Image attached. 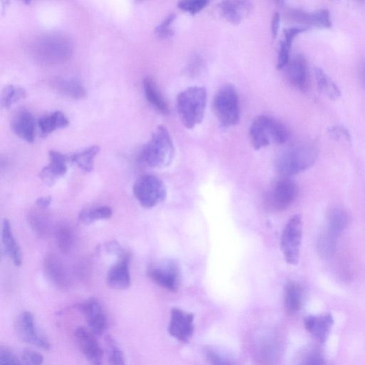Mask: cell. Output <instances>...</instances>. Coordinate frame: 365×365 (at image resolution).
I'll list each match as a JSON object with an SVG mask.
<instances>
[{
  "instance_id": "1",
  "label": "cell",
  "mask_w": 365,
  "mask_h": 365,
  "mask_svg": "<svg viewBox=\"0 0 365 365\" xmlns=\"http://www.w3.org/2000/svg\"><path fill=\"white\" fill-rule=\"evenodd\" d=\"M207 91L204 86H191L181 91L176 98L177 112L181 123L192 130L204 119Z\"/></svg>"
},
{
  "instance_id": "2",
  "label": "cell",
  "mask_w": 365,
  "mask_h": 365,
  "mask_svg": "<svg viewBox=\"0 0 365 365\" xmlns=\"http://www.w3.org/2000/svg\"><path fill=\"white\" fill-rule=\"evenodd\" d=\"M33 57L45 64L67 62L72 56L73 45L64 35L52 33L40 36L31 45Z\"/></svg>"
},
{
  "instance_id": "3",
  "label": "cell",
  "mask_w": 365,
  "mask_h": 365,
  "mask_svg": "<svg viewBox=\"0 0 365 365\" xmlns=\"http://www.w3.org/2000/svg\"><path fill=\"white\" fill-rule=\"evenodd\" d=\"M318 154V148L311 142H303L292 145L278 157L276 169L286 176L300 174L314 165Z\"/></svg>"
},
{
  "instance_id": "4",
  "label": "cell",
  "mask_w": 365,
  "mask_h": 365,
  "mask_svg": "<svg viewBox=\"0 0 365 365\" xmlns=\"http://www.w3.org/2000/svg\"><path fill=\"white\" fill-rule=\"evenodd\" d=\"M172 137L164 126H160L140 154L141 161L148 166L163 169L170 165L175 157Z\"/></svg>"
},
{
  "instance_id": "5",
  "label": "cell",
  "mask_w": 365,
  "mask_h": 365,
  "mask_svg": "<svg viewBox=\"0 0 365 365\" xmlns=\"http://www.w3.org/2000/svg\"><path fill=\"white\" fill-rule=\"evenodd\" d=\"M250 137L252 148L260 150L271 143L283 144L288 139L286 126L280 121L268 115H261L253 120Z\"/></svg>"
},
{
  "instance_id": "6",
  "label": "cell",
  "mask_w": 365,
  "mask_h": 365,
  "mask_svg": "<svg viewBox=\"0 0 365 365\" xmlns=\"http://www.w3.org/2000/svg\"><path fill=\"white\" fill-rule=\"evenodd\" d=\"M213 110L223 127L238 123L241 116L240 102L234 85L226 84L217 91L213 101Z\"/></svg>"
},
{
  "instance_id": "7",
  "label": "cell",
  "mask_w": 365,
  "mask_h": 365,
  "mask_svg": "<svg viewBox=\"0 0 365 365\" xmlns=\"http://www.w3.org/2000/svg\"><path fill=\"white\" fill-rule=\"evenodd\" d=\"M133 192L139 203L145 209L156 207L163 202L167 196L163 181L154 175L140 177L134 185Z\"/></svg>"
},
{
  "instance_id": "8",
  "label": "cell",
  "mask_w": 365,
  "mask_h": 365,
  "mask_svg": "<svg viewBox=\"0 0 365 365\" xmlns=\"http://www.w3.org/2000/svg\"><path fill=\"white\" fill-rule=\"evenodd\" d=\"M303 238V222L300 215L289 219L281 239V248L286 262L296 266L298 263Z\"/></svg>"
},
{
  "instance_id": "9",
  "label": "cell",
  "mask_w": 365,
  "mask_h": 365,
  "mask_svg": "<svg viewBox=\"0 0 365 365\" xmlns=\"http://www.w3.org/2000/svg\"><path fill=\"white\" fill-rule=\"evenodd\" d=\"M15 331L17 337L24 342L44 351H49L51 348L49 340L36 326L34 316L31 312H23L18 317L15 324Z\"/></svg>"
},
{
  "instance_id": "10",
  "label": "cell",
  "mask_w": 365,
  "mask_h": 365,
  "mask_svg": "<svg viewBox=\"0 0 365 365\" xmlns=\"http://www.w3.org/2000/svg\"><path fill=\"white\" fill-rule=\"evenodd\" d=\"M149 277L158 285L172 292L180 286V272L178 263L173 260L162 261L151 266Z\"/></svg>"
},
{
  "instance_id": "11",
  "label": "cell",
  "mask_w": 365,
  "mask_h": 365,
  "mask_svg": "<svg viewBox=\"0 0 365 365\" xmlns=\"http://www.w3.org/2000/svg\"><path fill=\"white\" fill-rule=\"evenodd\" d=\"M298 192V186L294 180L281 179L271 189L268 196V204L273 210H285L295 202Z\"/></svg>"
},
{
  "instance_id": "12",
  "label": "cell",
  "mask_w": 365,
  "mask_h": 365,
  "mask_svg": "<svg viewBox=\"0 0 365 365\" xmlns=\"http://www.w3.org/2000/svg\"><path fill=\"white\" fill-rule=\"evenodd\" d=\"M78 309L86 321L89 330L96 336H101L108 329V322L101 303L91 298L78 305Z\"/></svg>"
},
{
  "instance_id": "13",
  "label": "cell",
  "mask_w": 365,
  "mask_h": 365,
  "mask_svg": "<svg viewBox=\"0 0 365 365\" xmlns=\"http://www.w3.org/2000/svg\"><path fill=\"white\" fill-rule=\"evenodd\" d=\"M75 338L80 349L91 365H104V352L96 335L84 327H78Z\"/></svg>"
},
{
  "instance_id": "14",
  "label": "cell",
  "mask_w": 365,
  "mask_h": 365,
  "mask_svg": "<svg viewBox=\"0 0 365 365\" xmlns=\"http://www.w3.org/2000/svg\"><path fill=\"white\" fill-rule=\"evenodd\" d=\"M193 321L192 314L180 308H173L168 329L170 335L180 342H188L193 334Z\"/></svg>"
},
{
  "instance_id": "15",
  "label": "cell",
  "mask_w": 365,
  "mask_h": 365,
  "mask_svg": "<svg viewBox=\"0 0 365 365\" xmlns=\"http://www.w3.org/2000/svg\"><path fill=\"white\" fill-rule=\"evenodd\" d=\"M287 16L292 21L308 26L319 28H330L332 20L330 11L321 9L309 12L301 9H290L287 12Z\"/></svg>"
},
{
  "instance_id": "16",
  "label": "cell",
  "mask_w": 365,
  "mask_h": 365,
  "mask_svg": "<svg viewBox=\"0 0 365 365\" xmlns=\"http://www.w3.org/2000/svg\"><path fill=\"white\" fill-rule=\"evenodd\" d=\"M49 156V163L40 172V178L45 185L53 187L60 178L67 174L70 158L56 151H50Z\"/></svg>"
},
{
  "instance_id": "17",
  "label": "cell",
  "mask_w": 365,
  "mask_h": 365,
  "mask_svg": "<svg viewBox=\"0 0 365 365\" xmlns=\"http://www.w3.org/2000/svg\"><path fill=\"white\" fill-rule=\"evenodd\" d=\"M117 263L108 270L106 276L108 285L115 290H126L131 285L130 271V255L127 253L119 258Z\"/></svg>"
},
{
  "instance_id": "18",
  "label": "cell",
  "mask_w": 365,
  "mask_h": 365,
  "mask_svg": "<svg viewBox=\"0 0 365 365\" xmlns=\"http://www.w3.org/2000/svg\"><path fill=\"white\" fill-rule=\"evenodd\" d=\"M286 67L289 83L298 90L305 91L309 84V71L305 57L302 54H297L290 60Z\"/></svg>"
},
{
  "instance_id": "19",
  "label": "cell",
  "mask_w": 365,
  "mask_h": 365,
  "mask_svg": "<svg viewBox=\"0 0 365 365\" xmlns=\"http://www.w3.org/2000/svg\"><path fill=\"white\" fill-rule=\"evenodd\" d=\"M12 130L21 139L32 143L36 137V121L34 116L27 109L22 108L13 117Z\"/></svg>"
},
{
  "instance_id": "20",
  "label": "cell",
  "mask_w": 365,
  "mask_h": 365,
  "mask_svg": "<svg viewBox=\"0 0 365 365\" xmlns=\"http://www.w3.org/2000/svg\"><path fill=\"white\" fill-rule=\"evenodd\" d=\"M333 323V317L330 314L318 316H308L305 319L306 330L320 343L326 342L331 333Z\"/></svg>"
},
{
  "instance_id": "21",
  "label": "cell",
  "mask_w": 365,
  "mask_h": 365,
  "mask_svg": "<svg viewBox=\"0 0 365 365\" xmlns=\"http://www.w3.org/2000/svg\"><path fill=\"white\" fill-rule=\"evenodd\" d=\"M218 8L227 22L239 25L248 16L252 4L248 1H223L219 3Z\"/></svg>"
},
{
  "instance_id": "22",
  "label": "cell",
  "mask_w": 365,
  "mask_h": 365,
  "mask_svg": "<svg viewBox=\"0 0 365 365\" xmlns=\"http://www.w3.org/2000/svg\"><path fill=\"white\" fill-rule=\"evenodd\" d=\"M308 30L307 27L300 26L289 27L284 30V39L280 44L277 69L281 70L290 62V54L292 44L297 36Z\"/></svg>"
},
{
  "instance_id": "23",
  "label": "cell",
  "mask_w": 365,
  "mask_h": 365,
  "mask_svg": "<svg viewBox=\"0 0 365 365\" xmlns=\"http://www.w3.org/2000/svg\"><path fill=\"white\" fill-rule=\"evenodd\" d=\"M143 84L145 98H147L148 102L159 113L164 115H169L170 114V108L165 99L163 98L160 93L154 80L150 77L145 78Z\"/></svg>"
},
{
  "instance_id": "24",
  "label": "cell",
  "mask_w": 365,
  "mask_h": 365,
  "mask_svg": "<svg viewBox=\"0 0 365 365\" xmlns=\"http://www.w3.org/2000/svg\"><path fill=\"white\" fill-rule=\"evenodd\" d=\"M53 86L59 93L73 99H82L86 96V91L82 82L75 78H58Z\"/></svg>"
},
{
  "instance_id": "25",
  "label": "cell",
  "mask_w": 365,
  "mask_h": 365,
  "mask_svg": "<svg viewBox=\"0 0 365 365\" xmlns=\"http://www.w3.org/2000/svg\"><path fill=\"white\" fill-rule=\"evenodd\" d=\"M2 242L5 252L12 260L16 266H21L23 262L22 252L18 246L8 219L3 222L2 229Z\"/></svg>"
},
{
  "instance_id": "26",
  "label": "cell",
  "mask_w": 365,
  "mask_h": 365,
  "mask_svg": "<svg viewBox=\"0 0 365 365\" xmlns=\"http://www.w3.org/2000/svg\"><path fill=\"white\" fill-rule=\"evenodd\" d=\"M69 124L68 118L60 111L45 115L38 121V126L43 137H47L54 131L64 129Z\"/></svg>"
},
{
  "instance_id": "27",
  "label": "cell",
  "mask_w": 365,
  "mask_h": 365,
  "mask_svg": "<svg viewBox=\"0 0 365 365\" xmlns=\"http://www.w3.org/2000/svg\"><path fill=\"white\" fill-rule=\"evenodd\" d=\"M303 301L302 287L296 282L290 281L285 287L284 303L289 314H296L301 309Z\"/></svg>"
},
{
  "instance_id": "28",
  "label": "cell",
  "mask_w": 365,
  "mask_h": 365,
  "mask_svg": "<svg viewBox=\"0 0 365 365\" xmlns=\"http://www.w3.org/2000/svg\"><path fill=\"white\" fill-rule=\"evenodd\" d=\"M349 224L350 216L348 212L340 208H335L328 214L327 231L339 238L343 231L349 227Z\"/></svg>"
},
{
  "instance_id": "29",
  "label": "cell",
  "mask_w": 365,
  "mask_h": 365,
  "mask_svg": "<svg viewBox=\"0 0 365 365\" xmlns=\"http://www.w3.org/2000/svg\"><path fill=\"white\" fill-rule=\"evenodd\" d=\"M100 152L99 145H93L84 150L72 155L69 158L84 172L90 173L93 171L95 159Z\"/></svg>"
},
{
  "instance_id": "30",
  "label": "cell",
  "mask_w": 365,
  "mask_h": 365,
  "mask_svg": "<svg viewBox=\"0 0 365 365\" xmlns=\"http://www.w3.org/2000/svg\"><path fill=\"white\" fill-rule=\"evenodd\" d=\"M113 215L111 208L99 207L82 209L79 213V221L84 225H90L99 220H107Z\"/></svg>"
},
{
  "instance_id": "31",
  "label": "cell",
  "mask_w": 365,
  "mask_h": 365,
  "mask_svg": "<svg viewBox=\"0 0 365 365\" xmlns=\"http://www.w3.org/2000/svg\"><path fill=\"white\" fill-rule=\"evenodd\" d=\"M316 79L318 86L325 96L331 99H337L341 96L338 85L320 68H316Z\"/></svg>"
},
{
  "instance_id": "32",
  "label": "cell",
  "mask_w": 365,
  "mask_h": 365,
  "mask_svg": "<svg viewBox=\"0 0 365 365\" xmlns=\"http://www.w3.org/2000/svg\"><path fill=\"white\" fill-rule=\"evenodd\" d=\"M338 239V237L327 230L320 235L318 250L322 258L331 259L333 257L337 249Z\"/></svg>"
},
{
  "instance_id": "33",
  "label": "cell",
  "mask_w": 365,
  "mask_h": 365,
  "mask_svg": "<svg viewBox=\"0 0 365 365\" xmlns=\"http://www.w3.org/2000/svg\"><path fill=\"white\" fill-rule=\"evenodd\" d=\"M105 344L109 364L126 365L123 353L116 340L111 335H107Z\"/></svg>"
},
{
  "instance_id": "34",
  "label": "cell",
  "mask_w": 365,
  "mask_h": 365,
  "mask_svg": "<svg viewBox=\"0 0 365 365\" xmlns=\"http://www.w3.org/2000/svg\"><path fill=\"white\" fill-rule=\"evenodd\" d=\"M26 90L20 86L8 85L3 91L1 103L3 107L8 108L12 104L25 98Z\"/></svg>"
},
{
  "instance_id": "35",
  "label": "cell",
  "mask_w": 365,
  "mask_h": 365,
  "mask_svg": "<svg viewBox=\"0 0 365 365\" xmlns=\"http://www.w3.org/2000/svg\"><path fill=\"white\" fill-rule=\"evenodd\" d=\"M206 357L210 365H236L233 357L210 346L206 350Z\"/></svg>"
},
{
  "instance_id": "36",
  "label": "cell",
  "mask_w": 365,
  "mask_h": 365,
  "mask_svg": "<svg viewBox=\"0 0 365 365\" xmlns=\"http://www.w3.org/2000/svg\"><path fill=\"white\" fill-rule=\"evenodd\" d=\"M176 14L174 13L168 15L165 20H164L160 25L157 26L155 30L156 34L161 39H169L174 35L173 24L176 20Z\"/></svg>"
},
{
  "instance_id": "37",
  "label": "cell",
  "mask_w": 365,
  "mask_h": 365,
  "mask_svg": "<svg viewBox=\"0 0 365 365\" xmlns=\"http://www.w3.org/2000/svg\"><path fill=\"white\" fill-rule=\"evenodd\" d=\"M298 365H325L324 358L316 349L304 352L300 357Z\"/></svg>"
},
{
  "instance_id": "38",
  "label": "cell",
  "mask_w": 365,
  "mask_h": 365,
  "mask_svg": "<svg viewBox=\"0 0 365 365\" xmlns=\"http://www.w3.org/2000/svg\"><path fill=\"white\" fill-rule=\"evenodd\" d=\"M47 263L48 271L50 273L49 276L52 281L57 285L61 287H65L67 285V281L62 268L60 267L58 262L49 259Z\"/></svg>"
},
{
  "instance_id": "39",
  "label": "cell",
  "mask_w": 365,
  "mask_h": 365,
  "mask_svg": "<svg viewBox=\"0 0 365 365\" xmlns=\"http://www.w3.org/2000/svg\"><path fill=\"white\" fill-rule=\"evenodd\" d=\"M209 4L207 0H193V1H182L179 2L178 7L182 11L190 14L195 15L204 10Z\"/></svg>"
},
{
  "instance_id": "40",
  "label": "cell",
  "mask_w": 365,
  "mask_h": 365,
  "mask_svg": "<svg viewBox=\"0 0 365 365\" xmlns=\"http://www.w3.org/2000/svg\"><path fill=\"white\" fill-rule=\"evenodd\" d=\"M21 361L23 365H43L44 357L38 352L27 349L23 353Z\"/></svg>"
},
{
  "instance_id": "41",
  "label": "cell",
  "mask_w": 365,
  "mask_h": 365,
  "mask_svg": "<svg viewBox=\"0 0 365 365\" xmlns=\"http://www.w3.org/2000/svg\"><path fill=\"white\" fill-rule=\"evenodd\" d=\"M0 365H23V363L12 351L2 346L0 349Z\"/></svg>"
},
{
  "instance_id": "42",
  "label": "cell",
  "mask_w": 365,
  "mask_h": 365,
  "mask_svg": "<svg viewBox=\"0 0 365 365\" xmlns=\"http://www.w3.org/2000/svg\"><path fill=\"white\" fill-rule=\"evenodd\" d=\"M71 234L67 228H62L58 234V240L60 248L64 251H67L71 244Z\"/></svg>"
},
{
  "instance_id": "43",
  "label": "cell",
  "mask_w": 365,
  "mask_h": 365,
  "mask_svg": "<svg viewBox=\"0 0 365 365\" xmlns=\"http://www.w3.org/2000/svg\"><path fill=\"white\" fill-rule=\"evenodd\" d=\"M329 134L331 137L335 138L337 140L343 139L346 141H351V136L349 133V131L346 129V128L340 126L336 125L331 128L329 130Z\"/></svg>"
},
{
  "instance_id": "44",
  "label": "cell",
  "mask_w": 365,
  "mask_h": 365,
  "mask_svg": "<svg viewBox=\"0 0 365 365\" xmlns=\"http://www.w3.org/2000/svg\"><path fill=\"white\" fill-rule=\"evenodd\" d=\"M281 26V15L279 12L274 14L271 21V33L273 39L278 36Z\"/></svg>"
},
{
  "instance_id": "45",
  "label": "cell",
  "mask_w": 365,
  "mask_h": 365,
  "mask_svg": "<svg viewBox=\"0 0 365 365\" xmlns=\"http://www.w3.org/2000/svg\"><path fill=\"white\" fill-rule=\"evenodd\" d=\"M108 252L118 255L119 258L124 257L128 252H125L121 246L117 242H109L106 246Z\"/></svg>"
},
{
  "instance_id": "46",
  "label": "cell",
  "mask_w": 365,
  "mask_h": 365,
  "mask_svg": "<svg viewBox=\"0 0 365 365\" xmlns=\"http://www.w3.org/2000/svg\"><path fill=\"white\" fill-rule=\"evenodd\" d=\"M51 200L52 199L51 196L41 197L36 200V204L40 208L46 209L49 207L51 203Z\"/></svg>"
},
{
  "instance_id": "47",
  "label": "cell",
  "mask_w": 365,
  "mask_h": 365,
  "mask_svg": "<svg viewBox=\"0 0 365 365\" xmlns=\"http://www.w3.org/2000/svg\"><path fill=\"white\" fill-rule=\"evenodd\" d=\"M362 80L365 85V63L362 67Z\"/></svg>"
}]
</instances>
